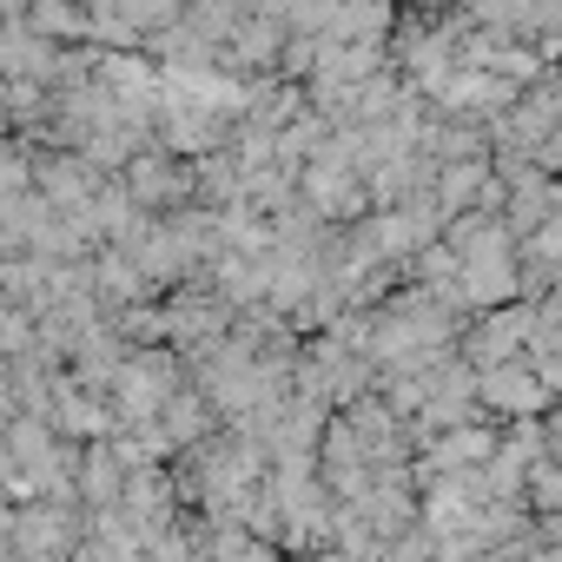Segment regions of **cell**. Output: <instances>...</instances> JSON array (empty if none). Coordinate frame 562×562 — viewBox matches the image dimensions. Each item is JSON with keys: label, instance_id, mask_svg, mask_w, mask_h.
Returning a JSON list of instances; mask_svg holds the SVG:
<instances>
[{"label": "cell", "instance_id": "6da1fadb", "mask_svg": "<svg viewBox=\"0 0 562 562\" xmlns=\"http://www.w3.org/2000/svg\"><path fill=\"white\" fill-rule=\"evenodd\" d=\"M542 391H549V384L529 371V358H509V364H496V371H476V397H483V404H496V411H516V417H522V411H536V404H542Z\"/></svg>", "mask_w": 562, "mask_h": 562}]
</instances>
